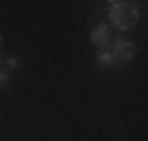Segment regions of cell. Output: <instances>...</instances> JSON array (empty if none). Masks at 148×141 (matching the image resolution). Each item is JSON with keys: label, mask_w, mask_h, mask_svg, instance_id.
I'll return each mask as SVG.
<instances>
[{"label": "cell", "mask_w": 148, "mask_h": 141, "mask_svg": "<svg viewBox=\"0 0 148 141\" xmlns=\"http://www.w3.org/2000/svg\"><path fill=\"white\" fill-rule=\"evenodd\" d=\"M108 14H110V21L115 24V28H120V31L134 28L136 21H139V10H136V5L122 3V0H120V3H110Z\"/></svg>", "instance_id": "1"}, {"label": "cell", "mask_w": 148, "mask_h": 141, "mask_svg": "<svg viewBox=\"0 0 148 141\" xmlns=\"http://www.w3.org/2000/svg\"><path fill=\"white\" fill-rule=\"evenodd\" d=\"M110 54H113V59H115L118 64H127V61H132V59H134L136 47H134V42H132V40L120 38V40H115L113 49H110Z\"/></svg>", "instance_id": "2"}, {"label": "cell", "mask_w": 148, "mask_h": 141, "mask_svg": "<svg viewBox=\"0 0 148 141\" xmlns=\"http://www.w3.org/2000/svg\"><path fill=\"white\" fill-rule=\"evenodd\" d=\"M92 42H94L99 49H106V45L110 42V26L108 24H99L94 31H92Z\"/></svg>", "instance_id": "3"}, {"label": "cell", "mask_w": 148, "mask_h": 141, "mask_svg": "<svg viewBox=\"0 0 148 141\" xmlns=\"http://www.w3.org/2000/svg\"><path fill=\"white\" fill-rule=\"evenodd\" d=\"M97 66H101V68H115L118 61L113 59V54H110L108 49H99L97 52Z\"/></svg>", "instance_id": "4"}, {"label": "cell", "mask_w": 148, "mask_h": 141, "mask_svg": "<svg viewBox=\"0 0 148 141\" xmlns=\"http://www.w3.org/2000/svg\"><path fill=\"white\" fill-rule=\"evenodd\" d=\"M16 66H19V59H16V57H7L3 61V66H0V70H3V73H10V70H14Z\"/></svg>", "instance_id": "5"}, {"label": "cell", "mask_w": 148, "mask_h": 141, "mask_svg": "<svg viewBox=\"0 0 148 141\" xmlns=\"http://www.w3.org/2000/svg\"><path fill=\"white\" fill-rule=\"evenodd\" d=\"M5 85H7V73H3V70H0V90H3Z\"/></svg>", "instance_id": "6"}, {"label": "cell", "mask_w": 148, "mask_h": 141, "mask_svg": "<svg viewBox=\"0 0 148 141\" xmlns=\"http://www.w3.org/2000/svg\"><path fill=\"white\" fill-rule=\"evenodd\" d=\"M0 54H3V35H0Z\"/></svg>", "instance_id": "7"}]
</instances>
